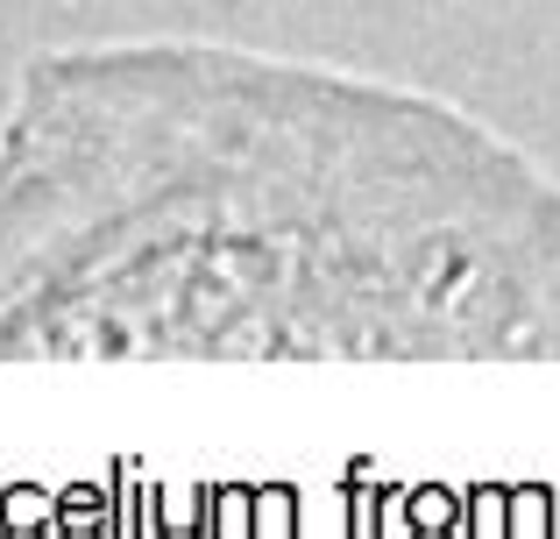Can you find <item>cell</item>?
I'll list each match as a JSON object with an SVG mask.
<instances>
[{"instance_id": "6da1fadb", "label": "cell", "mask_w": 560, "mask_h": 539, "mask_svg": "<svg viewBox=\"0 0 560 539\" xmlns=\"http://www.w3.org/2000/svg\"><path fill=\"white\" fill-rule=\"evenodd\" d=\"M8 526H50V504H43V490H14V497H8Z\"/></svg>"}]
</instances>
